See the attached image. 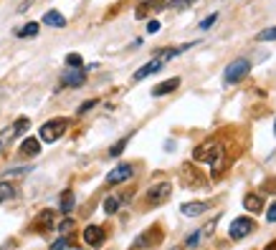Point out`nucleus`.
I'll use <instances>...</instances> for the list:
<instances>
[{
    "mask_svg": "<svg viewBox=\"0 0 276 250\" xmlns=\"http://www.w3.org/2000/svg\"><path fill=\"white\" fill-rule=\"evenodd\" d=\"M193 159L195 162H208L213 174H218L223 169V159H226V152H223V146L218 144V142H206V144H200L198 149L193 152Z\"/></svg>",
    "mask_w": 276,
    "mask_h": 250,
    "instance_id": "f257e3e1",
    "label": "nucleus"
},
{
    "mask_svg": "<svg viewBox=\"0 0 276 250\" xmlns=\"http://www.w3.org/2000/svg\"><path fill=\"white\" fill-rule=\"evenodd\" d=\"M251 73V61L249 58H236V61H230L223 71V86H233L238 81H243L246 76Z\"/></svg>",
    "mask_w": 276,
    "mask_h": 250,
    "instance_id": "f03ea898",
    "label": "nucleus"
},
{
    "mask_svg": "<svg viewBox=\"0 0 276 250\" xmlns=\"http://www.w3.org/2000/svg\"><path fill=\"white\" fill-rule=\"evenodd\" d=\"M66 126H69V122L66 119H48L46 124L41 126V142H56V139H61L64 137V131H66Z\"/></svg>",
    "mask_w": 276,
    "mask_h": 250,
    "instance_id": "7ed1b4c3",
    "label": "nucleus"
},
{
    "mask_svg": "<svg viewBox=\"0 0 276 250\" xmlns=\"http://www.w3.org/2000/svg\"><path fill=\"white\" fill-rule=\"evenodd\" d=\"M28 126H31V119H28V116H18V119L13 122L10 126H5L3 131H0V146L5 149V146H8L13 139H16L18 134H23V131H25Z\"/></svg>",
    "mask_w": 276,
    "mask_h": 250,
    "instance_id": "20e7f679",
    "label": "nucleus"
},
{
    "mask_svg": "<svg viewBox=\"0 0 276 250\" xmlns=\"http://www.w3.org/2000/svg\"><path fill=\"white\" fill-rule=\"evenodd\" d=\"M253 228H256V223L251 217H238V220H233V225H230V238L233 240H243L246 235H251L253 232Z\"/></svg>",
    "mask_w": 276,
    "mask_h": 250,
    "instance_id": "39448f33",
    "label": "nucleus"
},
{
    "mask_svg": "<svg viewBox=\"0 0 276 250\" xmlns=\"http://www.w3.org/2000/svg\"><path fill=\"white\" fill-rule=\"evenodd\" d=\"M170 195H172V185L170 182H160V185H152L147 189V202L150 205H162Z\"/></svg>",
    "mask_w": 276,
    "mask_h": 250,
    "instance_id": "423d86ee",
    "label": "nucleus"
},
{
    "mask_svg": "<svg viewBox=\"0 0 276 250\" xmlns=\"http://www.w3.org/2000/svg\"><path fill=\"white\" fill-rule=\"evenodd\" d=\"M86 81V71L84 68H69L64 71V76H61V83L69 86V89H79V86H84Z\"/></svg>",
    "mask_w": 276,
    "mask_h": 250,
    "instance_id": "0eeeda50",
    "label": "nucleus"
},
{
    "mask_svg": "<svg viewBox=\"0 0 276 250\" xmlns=\"http://www.w3.org/2000/svg\"><path fill=\"white\" fill-rule=\"evenodd\" d=\"M129 177H132V167H129V165H119V167H114L107 174V185H119V182H127Z\"/></svg>",
    "mask_w": 276,
    "mask_h": 250,
    "instance_id": "6e6552de",
    "label": "nucleus"
},
{
    "mask_svg": "<svg viewBox=\"0 0 276 250\" xmlns=\"http://www.w3.org/2000/svg\"><path fill=\"white\" fill-rule=\"evenodd\" d=\"M84 243L86 245H101L104 243V228H99V225H89V228H84Z\"/></svg>",
    "mask_w": 276,
    "mask_h": 250,
    "instance_id": "1a4fd4ad",
    "label": "nucleus"
},
{
    "mask_svg": "<svg viewBox=\"0 0 276 250\" xmlns=\"http://www.w3.org/2000/svg\"><path fill=\"white\" fill-rule=\"evenodd\" d=\"M165 63L162 61H160V58H152V61L150 63H144L142 68H137L135 71V81H142V79H147V76H152V73H157L160 68H162Z\"/></svg>",
    "mask_w": 276,
    "mask_h": 250,
    "instance_id": "9d476101",
    "label": "nucleus"
},
{
    "mask_svg": "<svg viewBox=\"0 0 276 250\" xmlns=\"http://www.w3.org/2000/svg\"><path fill=\"white\" fill-rule=\"evenodd\" d=\"M180 86V79L178 76H172V79H167V81H162V83H157L155 89H152V96H165V94H172Z\"/></svg>",
    "mask_w": 276,
    "mask_h": 250,
    "instance_id": "9b49d317",
    "label": "nucleus"
},
{
    "mask_svg": "<svg viewBox=\"0 0 276 250\" xmlns=\"http://www.w3.org/2000/svg\"><path fill=\"white\" fill-rule=\"evenodd\" d=\"M206 210H208V202H185L183 208H180V212L185 217H198V215H203Z\"/></svg>",
    "mask_w": 276,
    "mask_h": 250,
    "instance_id": "f8f14e48",
    "label": "nucleus"
},
{
    "mask_svg": "<svg viewBox=\"0 0 276 250\" xmlns=\"http://www.w3.org/2000/svg\"><path fill=\"white\" fill-rule=\"evenodd\" d=\"M43 25H51V28H64V25H66V18L61 16L59 10H46V13H43Z\"/></svg>",
    "mask_w": 276,
    "mask_h": 250,
    "instance_id": "ddd939ff",
    "label": "nucleus"
},
{
    "mask_svg": "<svg viewBox=\"0 0 276 250\" xmlns=\"http://www.w3.org/2000/svg\"><path fill=\"white\" fill-rule=\"evenodd\" d=\"M243 208L249 212H253V215H258L261 210H264V200H261L258 195H246L243 197Z\"/></svg>",
    "mask_w": 276,
    "mask_h": 250,
    "instance_id": "4468645a",
    "label": "nucleus"
},
{
    "mask_svg": "<svg viewBox=\"0 0 276 250\" xmlns=\"http://www.w3.org/2000/svg\"><path fill=\"white\" fill-rule=\"evenodd\" d=\"M21 152L25 154V157H36V154H41V144H38V139H25L23 142V146H21Z\"/></svg>",
    "mask_w": 276,
    "mask_h": 250,
    "instance_id": "2eb2a0df",
    "label": "nucleus"
},
{
    "mask_svg": "<svg viewBox=\"0 0 276 250\" xmlns=\"http://www.w3.org/2000/svg\"><path fill=\"white\" fill-rule=\"evenodd\" d=\"M74 205H76L74 192H71V189H66V192L61 195V212H71V210H74Z\"/></svg>",
    "mask_w": 276,
    "mask_h": 250,
    "instance_id": "dca6fc26",
    "label": "nucleus"
},
{
    "mask_svg": "<svg viewBox=\"0 0 276 250\" xmlns=\"http://www.w3.org/2000/svg\"><path fill=\"white\" fill-rule=\"evenodd\" d=\"M36 33H38V23H25L23 28H18V31H16L18 38H33Z\"/></svg>",
    "mask_w": 276,
    "mask_h": 250,
    "instance_id": "f3484780",
    "label": "nucleus"
},
{
    "mask_svg": "<svg viewBox=\"0 0 276 250\" xmlns=\"http://www.w3.org/2000/svg\"><path fill=\"white\" fill-rule=\"evenodd\" d=\"M13 195H16V187H13L10 182H0V202L10 200Z\"/></svg>",
    "mask_w": 276,
    "mask_h": 250,
    "instance_id": "a211bd4d",
    "label": "nucleus"
},
{
    "mask_svg": "<svg viewBox=\"0 0 276 250\" xmlns=\"http://www.w3.org/2000/svg\"><path fill=\"white\" fill-rule=\"evenodd\" d=\"M66 66L69 68H84V58L79 53H69L66 56Z\"/></svg>",
    "mask_w": 276,
    "mask_h": 250,
    "instance_id": "6ab92c4d",
    "label": "nucleus"
},
{
    "mask_svg": "<svg viewBox=\"0 0 276 250\" xmlns=\"http://www.w3.org/2000/svg\"><path fill=\"white\" fill-rule=\"evenodd\" d=\"M117 210H119V197H107L104 200V212L107 215H114Z\"/></svg>",
    "mask_w": 276,
    "mask_h": 250,
    "instance_id": "aec40b11",
    "label": "nucleus"
},
{
    "mask_svg": "<svg viewBox=\"0 0 276 250\" xmlns=\"http://www.w3.org/2000/svg\"><path fill=\"white\" fill-rule=\"evenodd\" d=\"M193 3H198V0H162L165 8H187V5H193Z\"/></svg>",
    "mask_w": 276,
    "mask_h": 250,
    "instance_id": "412c9836",
    "label": "nucleus"
},
{
    "mask_svg": "<svg viewBox=\"0 0 276 250\" xmlns=\"http://www.w3.org/2000/svg\"><path fill=\"white\" fill-rule=\"evenodd\" d=\"M256 41H261V43H264V41H276V25L274 28H266V31H261L256 36Z\"/></svg>",
    "mask_w": 276,
    "mask_h": 250,
    "instance_id": "4be33fe9",
    "label": "nucleus"
},
{
    "mask_svg": "<svg viewBox=\"0 0 276 250\" xmlns=\"http://www.w3.org/2000/svg\"><path fill=\"white\" fill-rule=\"evenodd\" d=\"M51 225H53V215H51V212H43V215L38 217V228H41V230H48Z\"/></svg>",
    "mask_w": 276,
    "mask_h": 250,
    "instance_id": "5701e85b",
    "label": "nucleus"
},
{
    "mask_svg": "<svg viewBox=\"0 0 276 250\" xmlns=\"http://www.w3.org/2000/svg\"><path fill=\"white\" fill-rule=\"evenodd\" d=\"M127 142H129V137L119 139V142H117V144H114V146H112V149H109V154H112V157H119V154L124 152V146H127Z\"/></svg>",
    "mask_w": 276,
    "mask_h": 250,
    "instance_id": "b1692460",
    "label": "nucleus"
},
{
    "mask_svg": "<svg viewBox=\"0 0 276 250\" xmlns=\"http://www.w3.org/2000/svg\"><path fill=\"white\" fill-rule=\"evenodd\" d=\"M215 21H218V13H213V16H208V18H203L200 21V28H203V31H208V28L215 25Z\"/></svg>",
    "mask_w": 276,
    "mask_h": 250,
    "instance_id": "393cba45",
    "label": "nucleus"
},
{
    "mask_svg": "<svg viewBox=\"0 0 276 250\" xmlns=\"http://www.w3.org/2000/svg\"><path fill=\"white\" fill-rule=\"evenodd\" d=\"M200 238H203V230H198V232H193L190 238L185 240V248H195L198 243H200Z\"/></svg>",
    "mask_w": 276,
    "mask_h": 250,
    "instance_id": "a878e982",
    "label": "nucleus"
},
{
    "mask_svg": "<svg viewBox=\"0 0 276 250\" xmlns=\"http://www.w3.org/2000/svg\"><path fill=\"white\" fill-rule=\"evenodd\" d=\"M71 248V240L69 238H59L53 245H51V250H69Z\"/></svg>",
    "mask_w": 276,
    "mask_h": 250,
    "instance_id": "bb28decb",
    "label": "nucleus"
},
{
    "mask_svg": "<svg viewBox=\"0 0 276 250\" xmlns=\"http://www.w3.org/2000/svg\"><path fill=\"white\" fill-rule=\"evenodd\" d=\"M96 104H99L96 99H89V101H84V104L79 106V114H86V111H92V109H94Z\"/></svg>",
    "mask_w": 276,
    "mask_h": 250,
    "instance_id": "cd10ccee",
    "label": "nucleus"
},
{
    "mask_svg": "<svg viewBox=\"0 0 276 250\" xmlns=\"http://www.w3.org/2000/svg\"><path fill=\"white\" fill-rule=\"evenodd\" d=\"M31 172V167H21V169H8L5 172V177H16V174H28Z\"/></svg>",
    "mask_w": 276,
    "mask_h": 250,
    "instance_id": "c85d7f7f",
    "label": "nucleus"
},
{
    "mask_svg": "<svg viewBox=\"0 0 276 250\" xmlns=\"http://www.w3.org/2000/svg\"><path fill=\"white\" fill-rule=\"evenodd\" d=\"M266 220H269V223H276V202H274L271 208L266 210Z\"/></svg>",
    "mask_w": 276,
    "mask_h": 250,
    "instance_id": "c756f323",
    "label": "nucleus"
},
{
    "mask_svg": "<svg viewBox=\"0 0 276 250\" xmlns=\"http://www.w3.org/2000/svg\"><path fill=\"white\" fill-rule=\"evenodd\" d=\"M71 228H74V220H64V223L59 225V230H61V232H69Z\"/></svg>",
    "mask_w": 276,
    "mask_h": 250,
    "instance_id": "7c9ffc66",
    "label": "nucleus"
},
{
    "mask_svg": "<svg viewBox=\"0 0 276 250\" xmlns=\"http://www.w3.org/2000/svg\"><path fill=\"white\" fill-rule=\"evenodd\" d=\"M160 31V21H150L147 23V33H157Z\"/></svg>",
    "mask_w": 276,
    "mask_h": 250,
    "instance_id": "2f4dec72",
    "label": "nucleus"
},
{
    "mask_svg": "<svg viewBox=\"0 0 276 250\" xmlns=\"http://www.w3.org/2000/svg\"><path fill=\"white\" fill-rule=\"evenodd\" d=\"M264 250H276V243H271V245H266Z\"/></svg>",
    "mask_w": 276,
    "mask_h": 250,
    "instance_id": "473e14b6",
    "label": "nucleus"
},
{
    "mask_svg": "<svg viewBox=\"0 0 276 250\" xmlns=\"http://www.w3.org/2000/svg\"><path fill=\"white\" fill-rule=\"evenodd\" d=\"M274 134H276V122H274Z\"/></svg>",
    "mask_w": 276,
    "mask_h": 250,
    "instance_id": "72a5a7b5",
    "label": "nucleus"
}]
</instances>
